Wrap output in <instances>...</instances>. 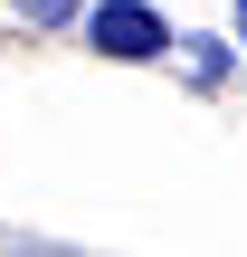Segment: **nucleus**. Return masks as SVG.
<instances>
[{
	"mask_svg": "<svg viewBox=\"0 0 247 257\" xmlns=\"http://www.w3.org/2000/svg\"><path fill=\"white\" fill-rule=\"evenodd\" d=\"M238 57H247V0H238Z\"/></svg>",
	"mask_w": 247,
	"mask_h": 257,
	"instance_id": "nucleus-5",
	"label": "nucleus"
},
{
	"mask_svg": "<svg viewBox=\"0 0 247 257\" xmlns=\"http://www.w3.org/2000/svg\"><path fill=\"white\" fill-rule=\"evenodd\" d=\"M0 257H76V248H0Z\"/></svg>",
	"mask_w": 247,
	"mask_h": 257,
	"instance_id": "nucleus-4",
	"label": "nucleus"
},
{
	"mask_svg": "<svg viewBox=\"0 0 247 257\" xmlns=\"http://www.w3.org/2000/svg\"><path fill=\"white\" fill-rule=\"evenodd\" d=\"M190 57H200V76H209V86H219V76H228V57H238V48H228V38H190Z\"/></svg>",
	"mask_w": 247,
	"mask_h": 257,
	"instance_id": "nucleus-3",
	"label": "nucleus"
},
{
	"mask_svg": "<svg viewBox=\"0 0 247 257\" xmlns=\"http://www.w3.org/2000/svg\"><path fill=\"white\" fill-rule=\"evenodd\" d=\"M86 38H95L105 57H124V67L171 57V19H162L152 0H95V10H86Z\"/></svg>",
	"mask_w": 247,
	"mask_h": 257,
	"instance_id": "nucleus-1",
	"label": "nucleus"
},
{
	"mask_svg": "<svg viewBox=\"0 0 247 257\" xmlns=\"http://www.w3.org/2000/svg\"><path fill=\"white\" fill-rule=\"evenodd\" d=\"M10 10H19L29 29H67V19H76V0H10Z\"/></svg>",
	"mask_w": 247,
	"mask_h": 257,
	"instance_id": "nucleus-2",
	"label": "nucleus"
}]
</instances>
